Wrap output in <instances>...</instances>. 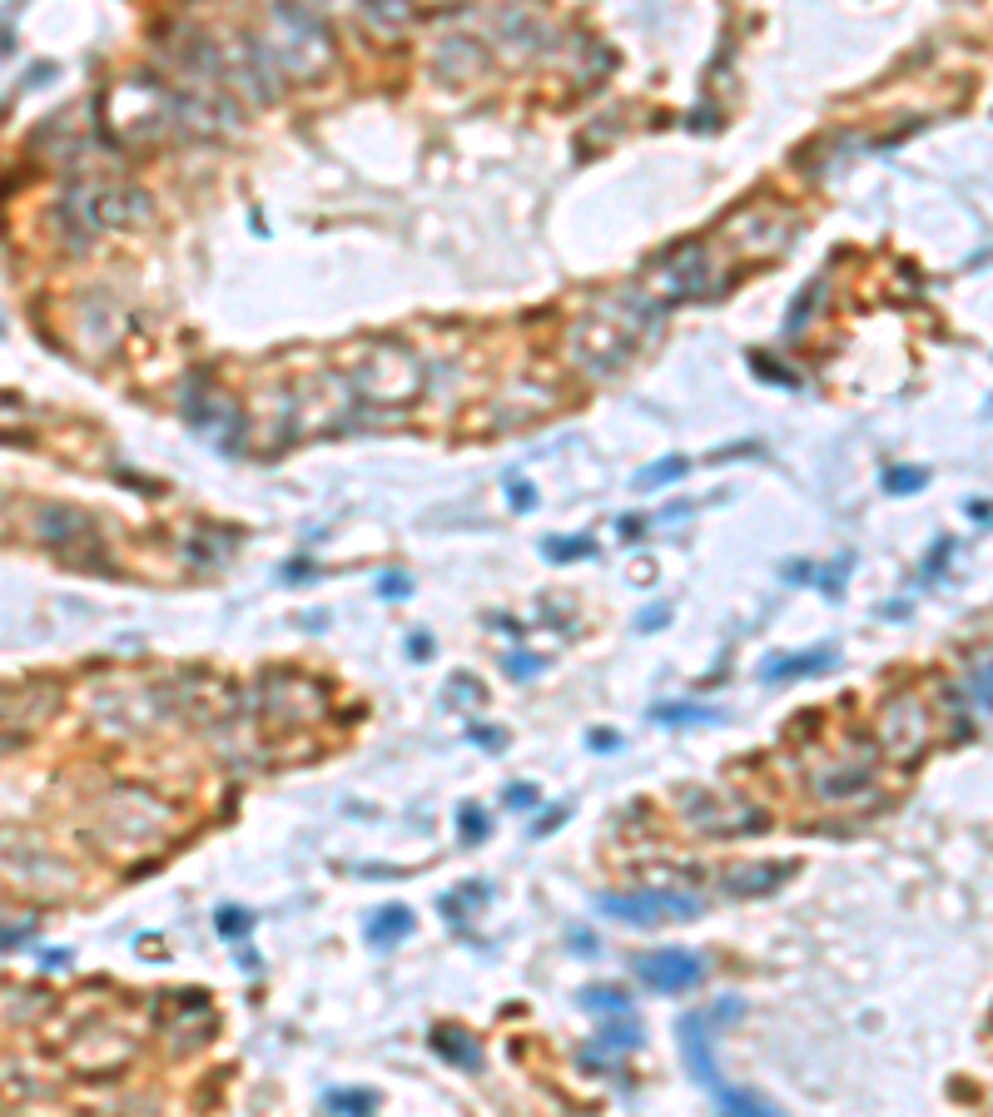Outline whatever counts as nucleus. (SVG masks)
<instances>
[{
  "instance_id": "obj_1",
  "label": "nucleus",
  "mask_w": 993,
  "mask_h": 1117,
  "mask_svg": "<svg viewBox=\"0 0 993 1117\" xmlns=\"http://www.w3.org/2000/svg\"><path fill=\"white\" fill-rule=\"evenodd\" d=\"M601 909L611 914V919H621V924H636V929H656V924H666V919H696L701 914V899H691V894H606L601 899Z\"/></svg>"
},
{
  "instance_id": "obj_2",
  "label": "nucleus",
  "mask_w": 993,
  "mask_h": 1117,
  "mask_svg": "<svg viewBox=\"0 0 993 1117\" xmlns=\"http://www.w3.org/2000/svg\"><path fill=\"white\" fill-rule=\"evenodd\" d=\"M929 735H934V720H929V710H924V700L919 696L889 700V710L879 715V740H884V750L899 755V760H914V755L929 745Z\"/></svg>"
},
{
  "instance_id": "obj_3",
  "label": "nucleus",
  "mask_w": 993,
  "mask_h": 1117,
  "mask_svg": "<svg viewBox=\"0 0 993 1117\" xmlns=\"http://www.w3.org/2000/svg\"><path fill=\"white\" fill-rule=\"evenodd\" d=\"M636 974L646 978L651 988H661V993H681V988L706 983V964L691 949H661V954H641Z\"/></svg>"
},
{
  "instance_id": "obj_4",
  "label": "nucleus",
  "mask_w": 993,
  "mask_h": 1117,
  "mask_svg": "<svg viewBox=\"0 0 993 1117\" xmlns=\"http://www.w3.org/2000/svg\"><path fill=\"white\" fill-rule=\"evenodd\" d=\"M681 1048H686V1063L696 1068V1078L706 1083L710 1093H720V1078H715V1058H710L706 1018H696V1013H686V1018H681Z\"/></svg>"
},
{
  "instance_id": "obj_5",
  "label": "nucleus",
  "mask_w": 993,
  "mask_h": 1117,
  "mask_svg": "<svg viewBox=\"0 0 993 1117\" xmlns=\"http://www.w3.org/2000/svg\"><path fill=\"white\" fill-rule=\"evenodd\" d=\"M835 666V651H800V656H785V661H770L765 666V681H795L805 671H825Z\"/></svg>"
},
{
  "instance_id": "obj_6",
  "label": "nucleus",
  "mask_w": 993,
  "mask_h": 1117,
  "mask_svg": "<svg viewBox=\"0 0 993 1117\" xmlns=\"http://www.w3.org/2000/svg\"><path fill=\"white\" fill-rule=\"evenodd\" d=\"M403 934H413V914L403 909V904H393V909H383L373 924H368V939L373 944H398Z\"/></svg>"
},
{
  "instance_id": "obj_7",
  "label": "nucleus",
  "mask_w": 993,
  "mask_h": 1117,
  "mask_svg": "<svg viewBox=\"0 0 993 1117\" xmlns=\"http://www.w3.org/2000/svg\"><path fill=\"white\" fill-rule=\"evenodd\" d=\"M432 1048H437V1053H442L447 1063H462V1068H482V1053H477V1043H472V1038H462V1033L452 1038V1028H437V1033H432Z\"/></svg>"
},
{
  "instance_id": "obj_8",
  "label": "nucleus",
  "mask_w": 993,
  "mask_h": 1117,
  "mask_svg": "<svg viewBox=\"0 0 993 1117\" xmlns=\"http://www.w3.org/2000/svg\"><path fill=\"white\" fill-rule=\"evenodd\" d=\"M323 1103L333 1113H373L378 1108V1093H368V1088H333Z\"/></svg>"
},
{
  "instance_id": "obj_9",
  "label": "nucleus",
  "mask_w": 993,
  "mask_h": 1117,
  "mask_svg": "<svg viewBox=\"0 0 993 1117\" xmlns=\"http://www.w3.org/2000/svg\"><path fill=\"white\" fill-rule=\"evenodd\" d=\"M715 1098H720V1103H725L730 1113H750V1117H770V1113H780L775 1103H765V1098H755V1093H730V1088H720Z\"/></svg>"
},
{
  "instance_id": "obj_10",
  "label": "nucleus",
  "mask_w": 993,
  "mask_h": 1117,
  "mask_svg": "<svg viewBox=\"0 0 993 1117\" xmlns=\"http://www.w3.org/2000/svg\"><path fill=\"white\" fill-rule=\"evenodd\" d=\"M681 472H686V457H666V462L646 467V472L636 477V487H641V492H651V487H666V482H676Z\"/></svg>"
},
{
  "instance_id": "obj_11",
  "label": "nucleus",
  "mask_w": 993,
  "mask_h": 1117,
  "mask_svg": "<svg viewBox=\"0 0 993 1117\" xmlns=\"http://www.w3.org/2000/svg\"><path fill=\"white\" fill-rule=\"evenodd\" d=\"M581 1008H596V1013H626L631 998H626L621 988H586V993H581Z\"/></svg>"
},
{
  "instance_id": "obj_12",
  "label": "nucleus",
  "mask_w": 993,
  "mask_h": 1117,
  "mask_svg": "<svg viewBox=\"0 0 993 1117\" xmlns=\"http://www.w3.org/2000/svg\"><path fill=\"white\" fill-rule=\"evenodd\" d=\"M969 700H974V705H984V710H993V661H989V666H979V671L969 676Z\"/></svg>"
},
{
  "instance_id": "obj_13",
  "label": "nucleus",
  "mask_w": 993,
  "mask_h": 1117,
  "mask_svg": "<svg viewBox=\"0 0 993 1117\" xmlns=\"http://www.w3.org/2000/svg\"><path fill=\"white\" fill-rule=\"evenodd\" d=\"M884 487H889V492H919V487H924V472H919V467H889Z\"/></svg>"
},
{
  "instance_id": "obj_14",
  "label": "nucleus",
  "mask_w": 993,
  "mask_h": 1117,
  "mask_svg": "<svg viewBox=\"0 0 993 1117\" xmlns=\"http://www.w3.org/2000/svg\"><path fill=\"white\" fill-rule=\"evenodd\" d=\"M656 720H661V725H681V720H715V710H701V705H696V710H691V705H661V710H656Z\"/></svg>"
},
{
  "instance_id": "obj_15",
  "label": "nucleus",
  "mask_w": 993,
  "mask_h": 1117,
  "mask_svg": "<svg viewBox=\"0 0 993 1117\" xmlns=\"http://www.w3.org/2000/svg\"><path fill=\"white\" fill-rule=\"evenodd\" d=\"M596 1043H601V1048H616V1053H621V1048H641V1033H636V1028L626 1023V1028H606V1033H601Z\"/></svg>"
},
{
  "instance_id": "obj_16",
  "label": "nucleus",
  "mask_w": 993,
  "mask_h": 1117,
  "mask_svg": "<svg viewBox=\"0 0 993 1117\" xmlns=\"http://www.w3.org/2000/svg\"><path fill=\"white\" fill-rule=\"evenodd\" d=\"M249 924H254V919H249L244 909H224V914H219V934H224V939H239Z\"/></svg>"
},
{
  "instance_id": "obj_17",
  "label": "nucleus",
  "mask_w": 993,
  "mask_h": 1117,
  "mask_svg": "<svg viewBox=\"0 0 993 1117\" xmlns=\"http://www.w3.org/2000/svg\"><path fill=\"white\" fill-rule=\"evenodd\" d=\"M547 552H552V557H557V561H571V557H591V542H586V537H581V542H562V537H552V542H547Z\"/></svg>"
},
{
  "instance_id": "obj_18",
  "label": "nucleus",
  "mask_w": 993,
  "mask_h": 1117,
  "mask_svg": "<svg viewBox=\"0 0 993 1117\" xmlns=\"http://www.w3.org/2000/svg\"><path fill=\"white\" fill-rule=\"evenodd\" d=\"M507 805H512V810H532V805H542V790H532V785H512V790H507Z\"/></svg>"
},
{
  "instance_id": "obj_19",
  "label": "nucleus",
  "mask_w": 993,
  "mask_h": 1117,
  "mask_svg": "<svg viewBox=\"0 0 993 1117\" xmlns=\"http://www.w3.org/2000/svg\"><path fill=\"white\" fill-rule=\"evenodd\" d=\"M378 591H383L388 601H403V596H408V576H403V571H388V576L378 581Z\"/></svg>"
},
{
  "instance_id": "obj_20",
  "label": "nucleus",
  "mask_w": 993,
  "mask_h": 1117,
  "mask_svg": "<svg viewBox=\"0 0 993 1117\" xmlns=\"http://www.w3.org/2000/svg\"><path fill=\"white\" fill-rule=\"evenodd\" d=\"M462 820H467V830H472V835H467V839H482V815H477V810H472V805H467V810H462Z\"/></svg>"
},
{
  "instance_id": "obj_21",
  "label": "nucleus",
  "mask_w": 993,
  "mask_h": 1117,
  "mask_svg": "<svg viewBox=\"0 0 993 1117\" xmlns=\"http://www.w3.org/2000/svg\"><path fill=\"white\" fill-rule=\"evenodd\" d=\"M512 502H517V507H532V487H522V482H512Z\"/></svg>"
},
{
  "instance_id": "obj_22",
  "label": "nucleus",
  "mask_w": 993,
  "mask_h": 1117,
  "mask_svg": "<svg viewBox=\"0 0 993 1117\" xmlns=\"http://www.w3.org/2000/svg\"><path fill=\"white\" fill-rule=\"evenodd\" d=\"M591 745H596V750H611V745H621V740H616L611 730H596V735H591Z\"/></svg>"
}]
</instances>
